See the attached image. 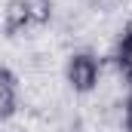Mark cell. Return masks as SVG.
<instances>
[{
  "label": "cell",
  "mask_w": 132,
  "mask_h": 132,
  "mask_svg": "<svg viewBox=\"0 0 132 132\" xmlns=\"http://www.w3.org/2000/svg\"><path fill=\"white\" fill-rule=\"evenodd\" d=\"M65 80L74 92H92L101 80V62L92 52H74L65 65Z\"/></svg>",
  "instance_id": "1"
},
{
  "label": "cell",
  "mask_w": 132,
  "mask_h": 132,
  "mask_svg": "<svg viewBox=\"0 0 132 132\" xmlns=\"http://www.w3.org/2000/svg\"><path fill=\"white\" fill-rule=\"evenodd\" d=\"M123 126L132 132V92H129V98H126V104H123Z\"/></svg>",
  "instance_id": "7"
},
{
  "label": "cell",
  "mask_w": 132,
  "mask_h": 132,
  "mask_svg": "<svg viewBox=\"0 0 132 132\" xmlns=\"http://www.w3.org/2000/svg\"><path fill=\"white\" fill-rule=\"evenodd\" d=\"M25 3V12H28V22L34 28L46 25L52 19V0H22Z\"/></svg>",
  "instance_id": "4"
},
{
  "label": "cell",
  "mask_w": 132,
  "mask_h": 132,
  "mask_svg": "<svg viewBox=\"0 0 132 132\" xmlns=\"http://www.w3.org/2000/svg\"><path fill=\"white\" fill-rule=\"evenodd\" d=\"M3 28H6V34H25L28 28H34L28 22V12H25L22 0H9L6 3V9H3Z\"/></svg>",
  "instance_id": "3"
},
{
  "label": "cell",
  "mask_w": 132,
  "mask_h": 132,
  "mask_svg": "<svg viewBox=\"0 0 132 132\" xmlns=\"http://www.w3.org/2000/svg\"><path fill=\"white\" fill-rule=\"evenodd\" d=\"M114 65H117L120 80L132 89V25L120 34V40H117V49H114Z\"/></svg>",
  "instance_id": "2"
},
{
  "label": "cell",
  "mask_w": 132,
  "mask_h": 132,
  "mask_svg": "<svg viewBox=\"0 0 132 132\" xmlns=\"http://www.w3.org/2000/svg\"><path fill=\"white\" fill-rule=\"evenodd\" d=\"M15 111H19V95H15V89H3V92H0V123L12 120Z\"/></svg>",
  "instance_id": "5"
},
{
  "label": "cell",
  "mask_w": 132,
  "mask_h": 132,
  "mask_svg": "<svg viewBox=\"0 0 132 132\" xmlns=\"http://www.w3.org/2000/svg\"><path fill=\"white\" fill-rule=\"evenodd\" d=\"M3 89H15V77H12V71L0 62V92Z\"/></svg>",
  "instance_id": "6"
}]
</instances>
